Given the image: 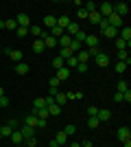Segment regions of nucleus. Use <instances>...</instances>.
Returning <instances> with one entry per match:
<instances>
[{"instance_id":"nucleus-1","label":"nucleus","mask_w":131,"mask_h":147,"mask_svg":"<svg viewBox=\"0 0 131 147\" xmlns=\"http://www.w3.org/2000/svg\"><path fill=\"white\" fill-rule=\"evenodd\" d=\"M29 33H31V35H35L37 40H44V37L48 35V31L44 29L42 24H31V26H29Z\"/></svg>"},{"instance_id":"nucleus-2","label":"nucleus","mask_w":131,"mask_h":147,"mask_svg":"<svg viewBox=\"0 0 131 147\" xmlns=\"http://www.w3.org/2000/svg\"><path fill=\"white\" fill-rule=\"evenodd\" d=\"M96 11L100 13V18H109V16H112L114 13V5H109V2H103V5H98V9H96Z\"/></svg>"},{"instance_id":"nucleus-3","label":"nucleus","mask_w":131,"mask_h":147,"mask_svg":"<svg viewBox=\"0 0 131 147\" xmlns=\"http://www.w3.org/2000/svg\"><path fill=\"white\" fill-rule=\"evenodd\" d=\"M107 24L120 31V29H122V18H120V16H116V13H112V16L107 18Z\"/></svg>"},{"instance_id":"nucleus-4","label":"nucleus","mask_w":131,"mask_h":147,"mask_svg":"<svg viewBox=\"0 0 131 147\" xmlns=\"http://www.w3.org/2000/svg\"><path fill=\"white\" fill-rule=\"evenodd\" d=\"M87 46V49H98V35H92V33H87V37H85V42H83Z\"/></svg>"},{"instance_id":"nucleus-5","label":"nucleus","mask_w":131,"mask_h":147,"mask_svg":"<svg viewBox=\"0 0 131 147\" xmlns=\"http://www.w3.org/2000/svg\"><path fill=\"white\" fill-rule=\"evenodd\" d=\"M37 121L39 119L35 117V112H29L24 117V125H29V127H33V129H37Z\"/></svg>"},{"instance_id":"nucleus-6","label":"nucleus","mask_w":131,"mask_h":147,"mask_svg":"<svg viewBox=\"0 0 131 147\" xmlns=\"http://www.w3.org/2000/svg\"><path fill=\"white\" fill-rule=\"evenodd\" d=\"M118 141L120 143H125V141H131V129L129 127H118Z\"/></svg>"},{"instance_id":"nucleus-7","label":"nucleus","mask_w":131,"mask_h":147,"mask_svg":"<svg viewBox=\"0 0 131 147\" xmlns=\"http://www.w3.org/2000/svg\"><path fill=\"white\" fill-rule=\"evenodd\" d=\"M114 13L120 16V18H125L127 13H129V7H127L125 2H118V5H114Z\"/></svg>"},{"instance_id":"nucleus-8","label":"nucleus","mask_w":131,"mask_h":147,"mask_svg":"<svg viewBox=\"0 0 131 147\" xmlns=\"http://www.w3.org/2000/svg\"><path fill=\"white\" fill-rule=\"evenodd\" d=\"M70 44H72V37L66 35V33H63V35L57 40V46H59V49H70Z\"/></svg>"},{"instance_id":"nucleus-9","label":"nucleus","mask_w":131,"mask_h":147,"mask_svg":"<svg viewBox=\"0 0 131 147\" xmlns=\"http://www.w3.org/2000/svg\"><path fill=\"white\" fill-rule=\"evenodd\" d=\"M15 22H18V26H31V18H29V13H20L18 18H15Z\"/></svg>"},{"instance_id":"nucleus-10","label":"nucleus","mask_w":131,"mask_h":147,"mask_svg":"<svg viewBox=\"0 0 131 147\" xmlns=\"http://www.w3.org/2000/svg\"><path fill=\"white\" fill-rule=\"evenodd\" d=\"M94 61H96L100 68H105V66H109V55H105V53H98V55L94 57Z\"/></svg>"},{"instance_id":"nucleus-11","label":"nucleus","mask_w":131,"mask_h":147,"mask_svg":"<svg viewBox=\"0 0 131 147\" xmlns=\"http://www.w3.org/2000/svg\"><path fill=\"white\" fill-rule=\"evenodd\" d=\"M103 35H105L107 40H116V37H118V29H114V26H105V29H103Z\"/></svg>"},{"instance_id":"nucleus-12","label":"nucleus","mask_w":131,"mask_h":147,"mask_svg":"<svg viewBox=\"0 0 131 147\" xmlns=\"http://www.w3.org/2000/svg\"><path fill=\"white\" fill-rule=\"evenodd\" d=\"M42 24L44 26H46V29H53V26H57V18H55V16H44V20H42Z\"/></svg>"},{"instance_id":"nucleus-13","label":"nucleus","mask_w":131,"mask_h":147,"mask_svg":"<svg viewBox=\"0 0 131 147\" xmlns=\"http://www.w3.org/2000/svg\"><path fill=\"white\" fill-rule=\"evenodd\" d=\"M70 22H72V20H70L68 16H59V18H57V26H59V29H63V31L70 26Z\"/></svg>"},{"instance_id":"nucleus-14","label":"nucleus","mask_w":131,"mask_h":147,"mask_svg":"<svg viewBox=\"0 0 131 147\" xmlns=\"http://www.w3.org/2000/svg\"><path fill=\"white\" fill-rule=\"evenodd\" d=\"M9 138H11L13 145H22V143H24V138H22V134H20V129H13Z\"/></svg>"},{"instance_id":"nucleus-15","label":"nucleus","mask_w":131,"mask_h":147,"mask_svg":"<svg viewBox=\"0 0 131 147\" xmlns=\"http://www.w3.org/2000/svg\"><path fill=\"white\" fill-rule=\"evenodd\" d=\"M70 75H72V70L63 66V68H59V70H57V79H59V81H63V79H68Z\"/></svg>"},{"instance_id":"nucleus-16","label":"nucleus","mask_w":131,"mask_h":147,"mask_svg":"<svg viewBox=\"0 0 131 147\" xmlns=\"http://www.w3.org/2000/svg\"><path fill=\"white\" fill-rule=\"evenodd\" d=\"M20 134H22V138H33V136H35V129H33V127H29V125H22Z\"/></svg>"},{"instance_id":"nucleus-17","label":"nucleus","mask_w":131,"mask_h":147,"mask_svg":"<svg viewBox=\"0 0 131 147\" xmlns=\"http://www.w3.org/2000/svg\"><path fill=\"white\" fill-rule=\"evenodd\" d=\"M96 119H98L100 123H105V121H109V119H112V112H109V110H100V108H98V114H96Z\"/></svg>"},{"instance_id":"nucleus-18","label":"nucleus","mask_w":131,"mask_h":147,"mask_svg":"<svg viewBox=\"0 0 131 147\" xmlns=\"http://www.w3.org/2000/svg\"><path fill=\"white\" fill-rule=\"evenodd\" d=\"M66 101H68V97H66V92H59L57 90V94H55V103L61 108V105H66Z\"/></svg>"},{"instance_id":"nucleus-19","label":"nucleus","mask_w":131,"mask_h":147,"mask_svg":"<svg viewBox=\"0 0 131 147\" xmlns=\"http://www.w3.org/2000/svg\"><path fill=\"white\" fill-rule=\"evenodd\" d=\"M79 31H81V29H79V24H74V22H70V26H68L66 31H63V33H66V35H70V37H74L76 33H79Z\"/></svg>"},{"instance_id":"nucleus-20","label":"nucleus","mask_w":131,"mask_h":147,"mask_svg":"<svg viewBox=\"0 0 131 147\" xmlns=\"http://www.w3.org/2000/svg\"><path fill=\"white\" fill-rule=\"evenodd\" d=\"M116 55H118V59H120V61H125L127 66H129V64H131V57H129V53H127V49L118 51V53H116Z\"/></svg>"},{"instance_id":"nucleus-21","label":"nucleus","mask_w":131,"mask_h":147,"mask_svg":"<svg viewBox=\"0 0 131 147\" xmlns=\"http://www.w3.org/2000/svg\"><path fill=\"white\" fill-rule=\"evenodd\" d=\"M46 108H48V114H50V117H59V114H61V108H59L57 103H50V105H46Z\"/></svg>"},{"instance_id":"nucleus-22","label":"nucleus","mask_w":131,"mask_h":147,"mask_svg":"<svg viewBox=\"0 0 131 147\" xmlns=\"http://www.w3.org/2000/svg\"><path fill=\"white\" fill-rule=\"evenodd\" d=\"M87 20H90V24H98L103 18H100L98 11H92V13H87Z\"/></svg>"},{"instance_id":"nucleus-23","label":"nucleus","mask_w":131,"mask_h":147,"mask_svg":"<svg viewBox=\"0 0 131 147\" xmlns=\"http://www.w3.org/2000/svg\"><path fill=\"white\" fill-rule=\"evenodd\" d=\"M55 143L59 147H66V143H68V136L63 134V132H57V138H55Z\"/></svg>"},{"instance_id":"nucleus-24","label":"nucleus","mask_w":131,"mask_h":147,"mask_svg":"<svg viewBox=\"0 0 131 147\" xmlns=\"http://www.w3.org/2000/svg\"><path fill=\"white\" fill-rule=\"evenodd\" d=\"M9 57H11V59L15 61V64H20V61H22V51H18V49H11Z\"/></svg>"},{"instance_id":"nucleus-25","label":"nucleus","mask_w":131,"mask_h":147,"mask_svg":"<svg viewBox=\"0 0 131 147\" xmlns=\"http://www.w3.org/2000/svg\"><path fill=\"white\" fill-rule=\"evenodd\" d=\"M42 42H44V46H46V49H55V46H57V40H55V37H50V35H46Z\"/></svg>"},{"instance_id":"nucleus-26","label":"nucleus","mask_w":131,"mask_h":147,"mask_svg":"<svg viewBox=\"0 0 131 147\" xmlns=\"http://www.w3.org/2000/svg\"><path fill=\"white\" fill-rule=\"evenodd\" d=\"M15 73H18V75H26V73H29V64H24V61L15 64Z\"/></svg>"},{"instance_id":"nucleus-27","label":"nucleus","mask_w":131,"mask_h":147,"mask_svg":"<svg viewBox=\"0 0 131 147\" xmlns=\"http://www.w3.org/2000/svg\"><path fill=\"white\" fill-rule=\"evenodd\" d=\"M33 112H35V117H37V119H46V121H48V117H50L48 108H39V110H33Z\"/></svg>"},{"instance_id":"nucleus-28","label":"nucleus","mask_w":131,"mask_h":147,"mask_svg":"<svg viewBox=\"0 0 131 147\" xmlns=\"http://www.w3.org/2000/svg\"><path fill=\"white\" fill-rule=\"evenodd\" d=\"M33 51H35V53H44V51H46L42 40H35V42H33Z\"/></svg>"},{"instance_id":"nucleus-29","label":"nucleus","mask_w":131,"mask_h":147,"mask_svg":"<svg viewBox=\"0 0 131 147\" xmlns=\"http://www.w3.org/2000/svg\"><path fill=\"white\" fill-rule=\"evenodd\" d=\"M39 108H46V101H44V97H37L35 101H33V110H39Z\"/></svg>"},{"instance_id":"nucleus-30","label":"nucleus","mask_w":131,"mask_h":147,"mask_svg":"<svg viewBox=\"0 0 131 147\" xmlns=\"http://www.w3.org/2000/svg\"><path fill=\"white\" fill-rule=\"evenodd\" d=\"M114 42H116V49H118V51H122V49H129V46H131V44H127L125 40H120V37H116Z\"/></svg>"},{"instance_id":"nucleus-31","label":"nucleus","mask_w":131,"mask_h":147,"mask_svg":"<svg viewBox=\"0 0 131 147\" xmlns=\"http://www.w3.org/2000/svg\"><path fill=\"white\" fill-rule=\"evenodd\" d=\"M85 37H87V33H85V31H79V33H76V35L72 37V40H74V42H79V44H83V42H85Z\"/></svg>"},{"instance_id":"nucleus-32","label":"nucleus","mask_w":131,"mask_h":147,"mask_svg":"<svg viewBox=\"0 0 131 147\" xmlns=\"http://www.w3.org/2000/svg\"><path fill=\"white\" fill-rule=\"evenodd\" d=\"M61 132H63V134H66V136H68V138H70V136H74L76 127H74V125H66V127H63Z\"/></svg>"},{"instance_id":"nucleus-33","label":"nucleus","mask_w":131,"mask_h":147,"mask_svg":"<svg viewBox=\"0 0 131 147\" xmlns=\"http://www.w3.org/2000/svg\"><path fill=\"white\" fill-rule=\"evenodd\" d=\"M72 55H74V53L70 49H59V57H61V59H68V57H72Z\"/></svg>"},{"instance_id":"nucleus-34","label":"nucleus","mask_w":131,"mask_h":147,"mask_svg":"<svg viewBox=\"0 0 131 147\" xmlns=\"http://www.w3.org/2000/svg\"><path fill=\"white\" fill-rule=\"evenodd\" d=\"M98 125H100L98 119H96V117H90V121H87V127H90V129H96Z\"/></svg>"},{"instance_id":"nucleus-35","label":"nucleus","mask_w":131,"mask_h":147,"mask_svg":"<svg viewBox=\"0 0 131 147\" xmlns=\"http://www.w3.org/2000/svg\"><path fill=\"white\" fill-rule=\"evenodd\" d=\"M116 88H118V92H127V90H129V84H127L125 79H120V81H118V86H116Z\"/></svg>"},{"instance_id":"nucleus-36","label":"nucleus","mask_w":131,"mask_h":147,"mask_svg":"<svg viewBox=\"0 0 131 147\" xmlns=\"http://www.w3.org/2000/svg\"><path fill=\"white\" fill-rule=\"evenodd\" d=\"M83 9H85L87 13H92V11H96V9H98V5H96V2H92V0H90V2H87V5L83 7Z\"/></svg>"},{"instance_id":"nucleus-37","label":"nucleus","mask_w":131,"mask_h":147,"mask_svg":"<svg viewBox=\"0 0 131 147\" xmlns=\"http://www.w3.org/2000/svg\"><path fill=\"white\" fill-rule=\"evenodd\" d=\"M11 132H13V129L9 127V125H2V127H0V134L5 136V138H9V136H11Z\"/></svg>"},{"instance_id":"nucleus-38","label":"nucleus","mask_w":131,"mask_h":147,"mask_svg":"<svg viewBox=\"0 0 131 147\" xmlns=\"http://www.w3.org/2000/svg\"><path fill=\"white\" fill-rule=\"evenodd\" d=\"M5 29L15 31V29H18V22H15V20H5Z\"/></svg>"},{"instance_id":"nucleus-39","label":"nucleus","mask_w":131,"mask_h":147,"mask_svg":"<svg viewBox=\"0 0 131 147\" xmlns=\"http://www.w3.org/2000/svg\"><path fill=\"white\" fill-rule=\"evenodd\" d=\"M15 33H18V37H26V35H29V29H26V26H18Z\"/></svg>"},{"instance_id":"nucleus-40","label":"nucleus","mask_w":131,"mask_h":147,"mask_svg":"<svg viewBox=\"0 0 131 147\" xmlns=\"http://www.w3.org/2000/svg\"><path fill=\"white\" fill-rule=\"evenodd\" d=\"M53 68H57V70H59V68H63V59L59 55L55 57V59H53Z\"/></svg>"},{"instance_id":"nucleus-41","label":"nucleus","mask_w":131,"mask_h":147,"mask_svg":"<svg viewBox=\"0 0 131 147\" xmlns=\"http://www.w3.org/2000/svg\"><path fill=\"white\" fill-rule=\"evenodd\" d=\"M125 70H127V64H125V61H118V64H116V73L122 75Z\"/></svg>"},{"instance_id":"nucleus-42","label":"nucleus","mask_w":131,"mask_h":147,"mask_svg":"<svg viewBox=\"0 0 131 147\" xmlns=\"http://www.w3.org/2000/svg\"><path fill=\"white\" fill-rule=\"evenodd\" d=\"M66 97H68V99H81L83 92H66Z\"/></svg>"},{"instance_id":"nucleus-43","label":"nucleus","mask_w":131,"mask_h":147,"mask_svg":"<svg viewBox=\"0 0 131 147\" xmlns=\"http://www.w3.org/2000/svg\"><path fill=\"white\" fill-rule=\"evenodd\" d=\"M24 143L29 147H37V138H35V136H33V138H24Z\"/></svg>"},{"instance_id":"nucleus-44","label":"nucleus","mask_w":131,"mask_h":147,"mask_svg":"<svg viewBox=\"0 0 131 147\" xmlns=\"http://www.w3.org/2000/svg\"><path fill=\"white\" fill-rule=\"evenodd\" d=\"M87 114H90V117H96V114H98V108H96V105H90V108H87Z\"/></svg>"},{"instance_id":"nucleus-45","label":"nucleus","mask_w":131,"mask_h":147,"mask_svg":"<svg viewBox=\"0 0 131 147\" xmlns=\"http://www.w3.org/2000/svg\"><path fill=\"white\" fill-rule=\"evenodd\" d=\"M76 16H79V20H87V11L83 9V7L79 9V11H76Z\"/></svg>"},{"instance_id":"nucleus-46","label":"nucleus","mask_w":131,"mask_h":147,"mask_svg":"<svg viewBox=\"0 0 131 147\" xmlns=\"http://www.w3.org/2000/svg\"><path fill=\"white\" fill-rule=\"evenodd\" d=\"M76 73H87V64H76Z\"/></svg>"},{"instance_id":"nucleus-47","label":"nucleus","mask_w":131,"mask_h":147,"mask_svg":"<svg viewBox=\"0 0 131 147\" xmlns=\"http://www.w3.org/2000/svg\"><path fill=\"white\" fill-rule=\"evenodd\" d=\"M59 84H61V81L57 79V77H53V79H50V88H55V90H59Z\"/></svg>"},{"instance_id":"nucleus-48","label":"nucleus","mask_w":131,"mask_h":147,"mask_svg":"<svg viewBox=\"0 0 131 147\" xmlns=\"http://www.w3.org/2000/svg\"><path fill=\"white\" fill-rule=\"evenodd\" d=\"M85 51H87V55L92 57V59H94V57H96V55H98V53H100L98 49H85Z\"/></svg>"},{"instance_id":"nucleus-49","label":"nucleus","mask_w":131,"mask_h":147,"mask_svg":"<svg viewBox=\"0 0 131 147\" xmlns=\"http://www.w3.org/2000/svg\"><path fill=\"white\" fill-rule=\"evenodd\" d=\"M7 125H9V127H11V129H18V127H20V123L15 121V119H11V121L7 123Z\"/></svg>"},{"instance_id":"nucleus-50","label":"nucleus","mask_w":131,"mask_h":147,"mask_svg":"<svg viewBox=\"0 0 131 147\" xmlns=\"http://www.w3.org/2000/svg\"><path fill=\"white\" fill-rule=\"evenodd\" d=\"M122 101H127V103H131V90L122 92Z\"/></svg>"},{"instance_id":"nucleus-51","label":"nucleus","mask_w":131,"mask_h":147,"mask_svg":"<svg viewBox=\"0 0 131 147\" xmlns=\"http://www.w3.org/2000/svg\"><path fill=\"white\" fill-rule=\"evenodd\" d=\"M7 105H9V99L2 94V97H0V108H7Z\"/></svg>"},{"instance_id":"nucleus-52","label":"nucleus","mask_w":131,"mask_h":147,"mask_svg":"<svg viewBox=\"0 0 131 147\" xmlns=\"http://www.w3.org/2000/svg\"><path fill=\"white\" fill-rule=\"evenodd\" d=\"M114 101H116V103H120V101H122V92H116V94H114Z\"/></svg>"},{"instance_id":"nucleus-53","label":"nucleus","mask_w":131,"mask_h":147,"mask_svg":"<svg viewBox=\"0 0 131 147\" xmlns=\"http://www.w3.org/2000/svg\"><path fill=\"white\" fill-rule=\"evenodd\" d=\"M46 123H48L46 119H39V121H37V129H39V127H46Z\"/></svg>"},{"instance_id":"nucleus-54","label":"nucleus","mask_w":131,"mask_h":147,"mask_svg":"<svg viewBox=\"0 0 131 147\" xmlns=\"http://www.w3.org/2000/svg\"><path fill=\"white\" fill-rule=\"evenodd\" d=\"M81 147H92V141H83V143H81Z\"/></svg>"},{"instance_id":"nucleus-55","label":"nucleus","mask_w":131,"mask_h":147,"mask_svg":"<svg viewBox=\"0 0 131 147\" xmlns=\"http://www.w3.org/2000/svg\"><path fill=\"white\" fill-rule=\"evenodd\" d=\"M68 147H81V143H76V141H74V143H70Z\"/></svg>"},{"instance_id":"nucleus-56","label":"nucleus","mask_w":131,"mask_h":147,"mask_svg":"<svg viewBox=\"0 0 131 147\" xmlns=\"http://www.w3.org/2000/svg\"><path fill=\"white\" fill-rule=\"evenodd\" d=\"M122 145H125V147H131V141H125Z\"/></svg>"},{"instance_id":"nucleus-57","label":"nucleus","mask_w":131,"mask_h":147,"mask_svg":"<svg viewBox=\"0 0 131 147\" xmlns=\"http://www.w3.org/2000/svg\"><path fill=\"white\" fill-rule=\"evenodd\" d=\"M0 29H5V20H0Z\"/></svg>"},{"instance_id":"nucleus-58","label":"nucleus","mask_w":131,"mask_h":147,"mask_svg":"<svg viewBox=\"0 0 131 147\" xmlns=\"http://www.w3.org/2000/svg\"><path fill=\"white\" fill-rule=\"evenodd\" d=\"M2 94H5V88H2V86H0V97H2Z\"/></svg>"},{"instance_id":"nucleus-59","label":"nucleus","mask_w":131,"mask_h":147,"mask_svg":"<svg viewBox=\"0 0 131 147\" xmlns=\"http://www.w3.org/2000/svg\"><path fill=\"white\" fill-rule=\"evenodd\" d=\"M0 127H2V123H0Z\"/></svg>"},{"instance_id":"nucleus-60","label":"nucleus","mask_w":131,"mask_h":147,"mask_svg":"<svg viewBox=\"0 0 131 147\" xmlns=\"http://www.w3.org/2000/svg\"><path fill=\"white\" fill-rule=\"evenodd\" d=\"M0 138H2V134H0Z\"/></svg>"}]
</instances>
